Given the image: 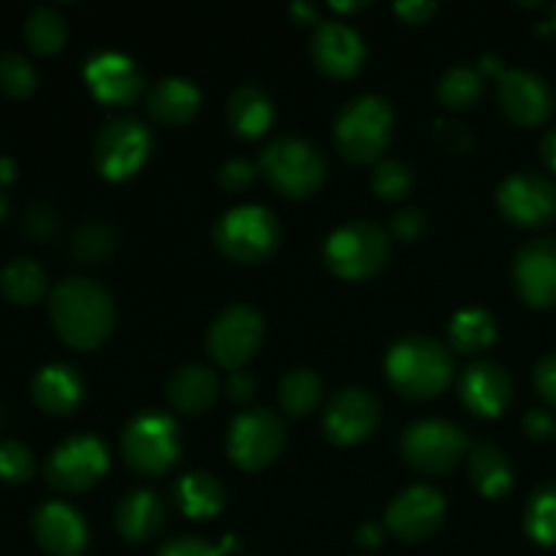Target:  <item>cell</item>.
Returning <instances> with one entry per match:
<instances>
[{
  "mask_svg": "<svg viewBox=\"0 0 556 556\" xmlns=\"http://www.w3.org/2000/svg\"><path fill=\"white\" fill-rule=\"evenodd\" d=\"M49 320L74 351H96L114 329V302L106 288L87 277L58 282L49 296Z\"/></svg>",
  "mask_w": 556,
  "mask_h": 556,
  "instance_id": "1",
  "label": "cell"
},
{
  "mask_svg": "<svg viewBox=\"0 0 556 556\" xmlns=\"http://www.w3.org/2000/svg\"><path fill=\"white\" fill-rule=\"evenodd\" d=\"M386 378L405 400H432L448 389L454 358L448 348L432 337H405L386 353Z\"/></svg>",
  "mask_w": 556,
  "mask_h": 556,
  "instance_id": "2",
  "label": "cell"
},
{
  "mask_svg": "<svg viewBox=\"0 0 556 556\" xmlns=\"http://www.w3.org/2000/svg\"><path fill=\"white\" fill-rule=\"evenodd\" d=\"M394 130V109L380 96L353 98L334 123V141L351 163H372L383 157Z\"/></svg>",
  "mask_w": 556,
  "mask_h": 556,
  "instance_id": "3",
  "label": "cell"
},
{
  "mask_svg": "<svg viewBox=\"0 0 556 556\" xmlns=\"http://www.w3.org/2000/svg\"><path fill=\"white\" fill-rule=\"evenodd\" d=\"M212 239L226 258L237 264H261L280 248V223L266 206H233L215 223Z\"/></svg>",
  "mask_w": 556,
  "mask_h": 556,
  "instance_id": "4",
  "label": "cell"
},
{
  "mask_svg": "<svg viewBox=\"0 0 556 556\" xmlns=\"http://www.w3.org/2000/svg\"><path fill=\"white\" fill-rule=\"evenodd\" d=\"M125 465L147 478H157L172 470L179 459V434L172 416L147 410L130 418L119 438Z\"/></svg>",
  "mask_w": 556,
  "mask_h": 556,
  "instance_id": "5",
  "label": "cell"
},
{
  "mask_svg": "<svg viewBox=\"0 0 556 556\" xmlns=\"http://www.w3.org/2000/svg\"><path fill=\"white\" fill-rule=\"evenodd\" d=\"M261 174L288 199H307L324 185L326 161L309 141L280 136L261 152Z\"/></svg>",
  "mask_w": 556,
  "mask_h": 556,
  "instance_id": "6",
  "label": "cell"
},
{
  "mask_svg": "<svg viewBox=\"0 0 556 556\" xmlns=\"http://www.w3.org/2000/svg\"><path fill=\"white\" fill-rule=\"evenodd\" d=\"M389 237L383 228L367 220H353L337 228L324 244V261L342 280H367L389 261Z\"/></svg>",
  "mask_w": 556,
  "mask_h": 556,
  "instance_id": "7",
  "label": "cell"
},
{
  "mask_svg": "<svg viewBox=\"0 0 556 556\" xmlns=\"http://www.w3.org/2000/svg\"><path fill=\"white\" fill-rule=\"evenodd\" d=\"M152 152V134L136 117H114L98 130L92 144V161L109 182L130 179L147 163Z\"/></svg>",
  "mask_w": 556,
  "mask_h": 556,
  "instance_id": "8",
  "label": "cell"
},
{
  "mask_svg": "<svg viewBox=\"0 0 556 556\" xmlns=\"http://www.w3.org/2000/svg\"><path fill=\"white\" fill-rule=\"evenodd\" d=\"M286 448V424L266 407L239 413L226 434L228 459L239 470H264Z\"/></svg>",
  "mask_w": 556,
  "mask_h": 556,
  "instance_id": "9",
  "label": "cell"
},
{
  "mask_svg": "<svg viewBox=\"0 0 556 556\" xmlns=\"http://www.w3.org/2000/svg\"><path fill=\"white\" fill-rule=\"evenodd\" d=\"M264 342V318L250 304H231L212 320L206 353L223 369H242Z\"/></svg>",
  "mask_w": 556,
  "mask_h": 556,
  "instance_id": "10",
  "label": "cell"
},
{
  "mask_svg": "<svg viewBox=\"0 0 556 556\" xmlns=\"http://www.w3.org/2000/svg\"><path fill=\"white\" fill-rule=\"evenodd\" d=\"M467 454V438L459 427L440 418H424L402 434V456L407 465L427 476L454 470Z\"/></svg>",
  "mask_w": 556,
  "mask_h": 556,
  "instance_id": "11",
  "label": "cell"
},
{
  "mask_svg": "<svg viewBox=\"0 0 556 556\" xmlns=\"http://www.w3.org/2000/svg\"><path fill=\"white\" fill-rule=\"evenodd\" d=\"M109 470L106 445L96 434H74L49 454L43 465L47 483L58 492L79 494L96 486Z\"/></svg>",
  "mask_w": 556,
  "mask_h": 556,
  "instance_id": "12",
  "label": "cell"
},
{
  "mask_svg": "<svg viewBox=\"0 0 556 556\" xmlns=\"http://www.w3.org/2000/svg\"><path fill=\"white\" fill-rule=\"evenodd\" d=\"M497 206L514 226L541 228L556 217V185L541 174H514L500 185Z\"/></svg>",
  "mask_w": 556,
  "mask_h": 556,
  "instance_id": "13",
  "label": "cell"
},
{
  "mask_svg": "<svg viewBox=\"0 0 556 556\" xmlns=\"http://www.w3.org/2000/svg\"><path fill=\"white\" fill-rule=\"evenodd\" d=\"M443 519V494L432 486H410L391 500L386 510V530L405 543H421L440 530Z\"/></svg>",
  "mask_w": 556,
  "mask_h": 556,
  "instance_id": "14",
  "label": "cell"
},
{
  "mask_svg": "<svg viewBox=\"0 0 556 556\" xmlns=\"http://www.w3.org/2000/svg\"><path fill=\"white\" fill-rule=\"evenodd\" d=\"M380 424V402L364 389L334 394L324 413V432L334 445H356L372 438Z\"/></svg>",
  "mask_w": 556,
  "mask_h": 556,
  "instance_id": "15",
  "label": "cell"
},
{
  "mask_svg": "<svg viewBox=\"0 0 556 556\" xmlns=\"http://www.w3.org/2000/svg\"><path fill=\"white\" fill-rule=\"evenodd\" d=\"M497 101L505 117L521 128H535L552 117L554 98L546 79L527 68L503 71L497 87Z\"/></svg>",
  "mask_w": 556,
  "mask_h": 556,
  "instance_id": "16",
  "label": "cell"
},
{
  "mask_svg": "<svg viewBox=\"0 0 556 556\" xmlns=\"http://www.w3.org/2000/svg\"><path fill=\"white\" fill-rule=\"evenodd\" d=\"M514 282L530 307H556V239H532L516 253Z\"/></svg>",
  "mask_w": 556,
  "mask_h": 556,
  "instance_id": "17",
  "label": "cell"
},
{
  "mask_svg": "<svg viewBox=\"0 0 556 556\" xmlns=\"http://www.w3.org/2000/svg\"><path fill=\"white\" fill-rule=\"evenodd\" d=\"M85 81L92 96L109 106L134 103L144 90L139 65L119 52H98L85 63Z\"/></svg>",
  "mask_w": 556,
  "mask_h": 556,
  "instance_id": "18",
  "label": "cell"
},
{
  "mask_svg": "<svg viewBox=\"0 0 556 556\" xmlns=\"http://www.w3.org/2000/svg\"><path fill=\"white\" fill-rule=\"evenodd\" d=\"M309 52H313L318 71H324L326 76L351 79L362 71L367 47H364L362 36L345 22H320L309 41Z\"/></svg>",
  "mask_w": 556,
  "mask_h": 556,
  "instance_id": "19",
  "label": "cell"
},
{
  "mask_svg": "<svg viewBox=\"0 0 556 556\" xmlns=\"http://www.w3.org/2000/svg\"><path fill=\"white\" fill-rule=\"evenodd\" d=\"M462 402L481 418L503 416L514 396V380L494 362H476L465 369L459 383Z\"/></svg>",
  "mask_w": 556,
  "mask_h": 556,
  "instance_id": "20",
  "label": "cell"
},
{
  "mask_svg": "<svg viewBox=\"0 0 556 556\" xmlns=\"http://www.w3.org/2000/svg\"><path fill=\"white\" fill-rule=\"evenodd\" d=\"M33 535L49 556H81L87 548V525L71 505L47 503L33 514Z\"/></svg>",
  "mask_w": 556,
  "mask_h": 556,
  "instance_id": "21",
  "label": "cell"
},
{
  "mask_svg": "<svg viewBox=\"0 0 556 556\" xmlns=\"http://www.w3.org/2000/svg\"><path fill=\"white\" fill-rule=\"evenodd\" d=\"M30 394L33 402L49 416H68L85 396V380L68 364H47L33 378Z\"/></svg>",
  "mask_w": 556,
  "mask_h": 556,
  "instance_id": "22",
  "label": "cell"
},
{
  "mask_svg": "<svg viewBox=\"0 0 556 556\" xmlns=\"http://www.w3.org/2000/svg\"><path fill=\"white\" fill-rule=\"evenodd\" d=\"M217 394H220V378L206 364H185L166 383V400L185 416H201L210 410Z\"/></svg>",
  "mask_w": 556,
  "mask_h": 556,
  "instance_id": "23",
  "label": "cell"
},
{
  "mask_svg": "<svg viewBox=\"0 0 556 556\" xmlns=\"http://www.w3.org/2000/svg\"><path fill=\"white\" fill-rule=\"evenodd\" d=\"M166 525V505L150 489L128 492L114 510V527L128 543L150 541Z\"/></svg>",
  "mask_w": 556,
  "mask_h": 556,
  "instance_id": "24",
  "label": "cell"
},
{
  "mask_svg": "<svg viewBox=\"0 0 556 556\" xmlns=\"http://www.w3.org/2000/svg\"><path fill=\"white\" fill-rule=\"evenodd\" d=\"M201 109V90L182 76L161 79L147 96V112L163 125H188Z\"/></svg>",
  "mask_w": 556,
  "mask_h": 556,
  "instance_id": "25",
  "label": "cell"
},
{
  "mask_svg": "<svg viewBox=\"0 0 556 556\" xmlns=\"http://www.w3.org/2000/svg\"><path fill=\"white\" fill-rule=\"evenodd\" d=\"M228 128L239 139H258L275 123V103L261 87L242 85L231 92L226 103Z\"/></svg>",
  "mask_w": 556,
  "mask_h": 556,
  "instance_id": "26",
  "label": "cell"
},
{
  "mask_svg": "<svg viewBox=\"0 0 556 556\" xmlns=\"http://www.w3.org/2000/svg\"><path fill=\"white\" fill-rule=\"evenodd\" d=\"M174 505L188 519H212L226 505V489L210 472H188L174 483Z\"/></svg>",
  "mask_w": 556,
  "mask_h": 556,
  "instance_id": "27",
  "label": "cell"
},
{
  "mask_svg": "<svg viewBox=\"0 0 556 556\" xmlns=\"http://www.w3.org/2000/svg\"><path fill=\"white\" fill-rule=\"evenodd\" d=\"M470 481L483 497L500 500L514 486V467L497 445L481 443L470 451Z\"/></svg>",
  "mask_w": 556,
  "mask_h": 556,
  "instance_id": "28",
  "label": "cell"
},
{
  "mask_svg": "<svg viewBox=\"0 0 556 556\" xmlns=\"http://www.w3.org/2000/svg\"><path fill=\"white\" fill-rule=\"evenodd\" d=\"M448 340L451 348H456L459 353L486 351L497 340V320L489 309L467 307L451 318Z\"/></svg>",
  "mask_w": 556,
  "mask_h": 556,
  "instance_id": "29",
  "label": "cell"
},
{
  "mask_svg": "<svg viewBox=\"0 0 556 556\" xmlns=\"http://www.w3.org/2000/svg\"><path fill=\"white\" fill-rule=\"evenodd\" d=\"M0 293L11 304L30 307L47 293V275L30 258H14L0 269Z\"/></svg>",
  "mask_w": 556,
  "mask_h": 556,
  "instance_id": "30",
  "label": "cell"
},
{
  "mask_svg": "<svg viewBox=\"0 0 556 556\" xmlns=\"http://www.w3.org/2000/svg\"><path fill=\"white\" fill-rule=\"evenodd\" d=\"M320 396H324V380L307 367H296L286 372V378L280 380V389H277L280 407L291 418L309 416L320 405Z\"/></svg>",
  "mask_w": 556,
  "mask_h": 556,
  "instance_id": "31",
  "label": "cell"
},
{
  "mask_svg": "<svg viewBox=\"0 0 556 556\" xmlns=\"http://www.w3.org/2000/svg\"><path fill=\"white\" fill-rule=\"evenodd\" d=\"M68 38V25L63 14L49 5H38L25 20V41L36 54H58Z\"/></svg>",
  "mask_w": 556,
  "mask_h": 556,
  "instance_id": "32",
  "label": "cell"
},
{
  "mask_svg": "<svg viewBox=\"0 0 556 556\" xmlns=\"http://www.w3.org/2000/svg\"><path fill=\"white\" fill-rule=\"evenodd\" d=\"M525 530L541 546H556V483H543L530 494L525 508Z\"/></svg>",
  "mask_w": 556,
  "mask_h": 556,
  "instance_id": "33",
  "label": "cell"
},
{
  "mask_svg": "<svg viewBox=\"0 0 556 556\" xmlns=\"http://www.w3.org/2000/svg\"><path fill=\"white\" fill-rule=\"evenodd\" d=\"M483 96V74L472 65H454L438 85V98L445 109H470Z\"/></svg>",
  "mask_w": 556,
  "mask_h": 556,
  "instance_id": "34",
  "label": "cell"
},
{
  "mask_svg": "<svg viewBox=\"0 0 556 556\" xmlns=\"http://www.w3.org/2000/svg\"><path fill=\"white\" fill-rule=\"evenodd\" d=\"M114 244H117L114 228L109 226V223L92 220L85 223V226L74 233V239H71V255H74L76 264L96 266L103 264V261L114 253Z\"/></svg>",
  "mask_w": 556,
  "mask_h": 556,
  "instance_id": "35",
  "label": "cell"
},
{
  "mask_svg": "<svg viewBox=\"0 0 556 556\" xmlns=\"http://www.w3.org/2000/svg\"><path fill=\"white\" fill-rule=\"evenodd\" d=\"M0 87L11 98H30L38 87L36 68L20 52L0 54Z\"/></svg>",
  "mask_w": 556,
  "mask_h": 556,
  "instance_id": "36",
  "label": "cell"
},
{
  "mask_svg": "<svg viewBox=\"0 0 556 556\" xmlns=\"http://www.w3.org/2000/svg\"><path fill=\"white\" fill-rule=\"evenodd\" d=\"M369 185H372V190L378 199L402 201L407 193H410L413 174L402 161H378Z\"/></svg>",
  "mask_w": 556,
  "mask_h": 556,
  "instance_id": "37",
  "label": "cell"
},
{
  "mask_svg": "<svg viewBox=\"0 0 556 556\" xmlns=\"http://www.w3.org/2000/svg\"><path fill=\"white\" fill-rule=\"evenodd\" d=\"M36 472L33 451L20 440H0V481L25 483Z\"/></svg>",
  "mask_w": 556,
  "mask_h": 556,
  "instance_id": "38",
  "label": "cell"
},
{
  "mask_svg": "<svg viewBox=\"0 0 556 556\" xmlns=\"http://www.w3.org/2000/svg\"><path fill=\"white\" fill-rule=\"evenodd\" d=\"M233 546H237L233 538H226L223 546H212L204 538H174L157 552V556H226Z\"/></svg>",
  "mask_w": 556,
  "mask_h": 556,
  "instance_id": "39",
  "label": "cell"
},
{
  "mask_svg": "<svg viewBox=\"0 0 556 556\" xmlns=\"http://www.w3.org/2000/svg\"><path fill=\"white\" fill-rule=\"evenodd\" d=\"M434 141H438L445 152H451V155H465L472 147V134L467 130V125L459 123V119L440 117L438 123H434Z\"/></svg>",
  "mask_w": 556,
  "mask_h": 556,
  "instance_id": "40",
  "label": "cell"
},
{
  "mask_svg": "<svg viewBox=\"0 0 556 556\" xmlns=\"http://www.w3.org/2000/svg\"><path fill=\"white\" fill-rule=\"evenodd\" d=\"M253 182L255 166L242 161V157H231V161L223 163L220 172H217V185H220L223 190H228V193H242V190H248Z\"/></svg>",
  "mask_w": 556,
  "mask_h": 556,
  "instance_id": "41",
  "label": "cell"
},
{
  "mask_svg": "<svg viewBox=\"0 0 556 556\" xmlns=\"http://www.w3.org/2000/svg\"><path fill=\"white\" fill-rule=\"evenodd\" d=\"M25 231L30 233L36 242H49V239L54 237V231H58V217H54V212L49 210V206H30V210L25 212Z\"/></svg>",
  "mask_w": 556,
  "mask_h": 556,
  "instance_id": "42",
  "label": "cell"
},
{
  "mask_svg": "<svg viewBox=\"0 0 556 556\" xmlns=\"http://www.w3.org/2000/svg\"><path fill=\"white\" fill-rule=\"evenodd\" d=\"M424 228H427L424 212L413 210V206L400 210L394 215V220H391V233H394L396 239H402V242H416V239L424 233Z\"/></svg>",
  "mask_w": 556,
  "mask_h": 556,
  "instance_id": "43",
  "label": "cell"
},
{
  "mask_svg": "<svg viewBox=\"0 0 556 556\" xmlns=\"http://www.w3.org/2000/svg\"><path fill=\"white\" fill-rule=\"evenodd\" d=\"M535 389L548 405L556 407V353L541 358L535 367Z\"/></svg>",
  "mask_w": 556,
  "mask_h": 556,
  "instance_id": "44",
  "label": "cell"
},
{
  "mask_svg": "<svg viewBox=\"0 0 556 556\" xmlns=\"http://www.w3.org/2000/svg\"><path fill=\"white\" fill-rule=\"evenodd\" d=\"M226 396L233 402V405H248V402L255 396L253 375L244 372V369H233V372H228Z\"/></svg>",
  "mask_w": 556,
  "mask_h": 556,
  "instance_id": "45",
  "label": "cell"
},
{
  "mask_svg": "<svg viewBox=\"0 0 556 556\" xmlns=\"http://www.w3.org/2000/svg\"><path fill=\"white\" fill-rule=\"evenodd\" d=\"M521 427H525V434L530 440H548L556 434L554 416L548 410H541V407H535V410L527 413L525 421H521Z\"/></svg>",
  "mask_w": 556,
  "mask_h": 556,
  "instance_id": "46",
  "label": "cell"
},
{
  "mask_svg": "<svg viewBox=\"0 0 556 556\" xmlns=\"http://www.w3.org/2000/svg\"><path fill=\"white\" fill-rule=\"evenodd\" d=\"M394 9L405 22H410V25H421V22H427L429 16L434 14L438 5L427 3V0H410V3H396Z\"/></svg>",
  "mask_w": 556,
  "mask_h": 556,
  "instance_id": "47",
  "label": "cell"
},
{
  "mask_svg": "<svg viewBox=\"0 0 556 556\" xmlns=\"http://www.w3.org/2000/svg\"><path fill=\"white\" fill-rule=\"evenodd\" d=\"M383 535H386L383 525H378V521H364L356 532V541L358 546L364 548H378L380 543H383Z\"/></svg>",
  "mask_w": 556,
  "mask_h": 556,
  "instance_id": "48",
  "label": "cell"
},
{
  "mask_svg": "<svg viewBox=\"0 0 556 556\" xmlns=\"http://www.w3.org/2000/svg\"><path fill=\"white\" fill-rule=\"evenodd\" d=\"M541 157L543 163H546L548 172L556 174V128L548 130V134L541 139Z\"/></svg>",
  "mask_w": 556,
  "mask_h": 556,
  "instance_id": "49",
  "label": "cell"
},
{
  "mask_svg": "<svg viewBox=\"0 0 556 556\" xmlns=\"http://www.w3.org/2000/svg\"><path fill=\"white\" fill-rule=\"evenodd\" d=\"M16 174V166L14 161H9V157H0V182H11Z\"/></svg>",
  "mask_w": 556,
  "mask_h": 556,
  "instance_id": "50",
  "label": "cell"
},
{
  "mask_svg": "<svg viewBox=\"0 0 556 556\" xmlns=\"http://www.w3.org/2000/svg\"><path fill=\"white\" fill-rule=\"evenodd\" d=\"M293 14L299 16V20H309V22H315V9L313 5H307V3H296L293 5Z\"/></svg>",
  "mask_w": 556,
  "mask_h": 556,
  "instance_id": "51",
  "label": "cell"
},
{
  "mask_svg": "<svg viewBox=\"0 0 556 556\" xmlns=\"http://www.w3.org/2000/svg\"><path fill=\"white\" fill-rule=\"evenodd\" d=\"M331 9L334 11H358V9H364V3H331Z\"/></svg>",
  "mask_w": 556,
  "mask_h": 556,
  "instance_id": "52",
  "label": "cell"
},
{
  "mask_svg": "<svg viewBox=\"0 0 556 556\" xmlns=\"http://www.w3.org/2000/svg\"><path fill=\"white\" fill-rule=\"evenodd\" d=\"M5 212H9V201H5V195L0 193V220L5 217Z\"/></svg>",
  "mask_w": 556,
  "mask_h": 556,
  "instance_id": "53",
  "label": "cell"
},
{
  "mask_svg": "<svg viewBox=\"0 0 556 556\" xmlns=\"http://www.w3.org/2000/svg\"><path fill=\"white\" fill-rule=\"evenodd\" d=\"M548 25H552V30H556V5H554V11H552V22H548Z\"/></svg>",
  "mask_w": 556,
  "mask_h": 556,
  "instance_id": "54",
  "label": "cell"
},
{
  "mask_svg": "<svg viewBox=\"0 0 556 556\" xmlns=\"http://www.w3.org/2000/svg\"><path fill=\"white\" fill-rule=\"evenodd\" d=\"M3 421H5V413H3V407H0V427H3Z\"/></svg>",
  "mask_w": 556,
  "mask_h": 556,
  "instance_id": "55",
  "label": "cell"
}]
</instances>
